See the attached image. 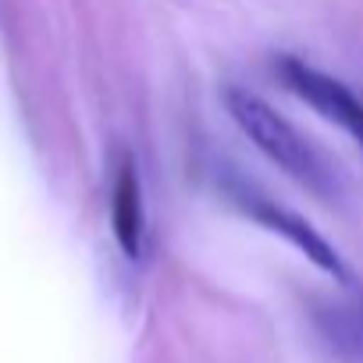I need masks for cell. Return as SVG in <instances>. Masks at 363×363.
<instances>
[{"label":"cell","instance_id":"obj_1","mask_svg":"<svg viewBox=\"0 0 363 363\" xmlns=\"http://www.w3.org/2000/svg\"><path fill=\"white\" fill-rule=\"evenodd\" d=\"M225 107L232 114V121L242 128V135L267 157L274 160L289 178H296L299 186H306L310 193L331 200L338 196V171L335 164L292 125L285 121L267 100L246 93V89H225Z\"/></svg>","mask_w":363,"mask_h":363},{"label":"cell","instance_id":"obj_2","mask_svg":"<svg viewBox=\"0 0 363 363\" xmlns=\"http://www.w3.org/2000/svg\"><path fill=\"white\" fill-rule=\"evenodd\" d=\"M274 68H278L281 86L292 96L310 104L324 121L338 125L352 143L363 146V100L345 82H338L335 75H328V72H320V68H313L299 57H281Z\"/></svg>","mask_w":363,"mask_h":363},{"label":"cell","instance_id":"obj_3","mask_svg":"<svg viewBox=\"0 0 363 363\" xmlns=\"http://www.w3.org/2000/svg\"><path fill=\"white\" fill-rule=\"evenodd\" d=\"M235 200L242 203V211H246L260 228L281 235V239H285L289 246H296L313 267H320V271L331 274L335 281H349V267L342 264L338 250H335L320 232H313L310 221H303L299 214H292V211H285V207H278V203H271V200H264V196H257V193H239Z\"/></svg>","mask_w":363,"mask_h":363},{"label":"cell","instance_id":"obj_4","mask_svg":"<svg viewBox=\"0 0 363 363\" xmlns=\"http://www.w3.org/2000/svg\"><path fill=\"white\" fill-rule=\"evenodd\" d=\"M111 225L121 253L128 260L143 257L146 246V207H143V186H139V171L132 157H121L114 171V186H111Z\"/></svg>","mask_w":363,"mask_h":363},{"label":"cell","instance_id":"obj_5","mask_svg":"<svg viewBox=\"0 0 363 363\" xmlns=\"http://www.w3.org/2000/svg\"><path fill=\"white\" fill-rule=\"evenodd\" d=\"M324 331L342 352L363 359V292H356L352 299L331 306L324 313Z\"/></svg>","mask_w":363,"mask_h":363}]
</instances>
